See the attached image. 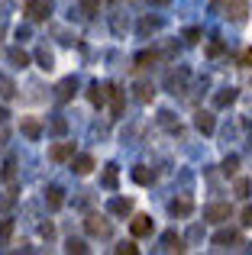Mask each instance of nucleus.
<instances>
[{"label":"nucleus","mask_w":252,"mask_h":255,"mask_svg":"<svg viewBox=\"0 0 252 255\" xmlns=\"http://www.w3.org/2000/svg\"><path fill=\"white\" fill-rule=\"evenodd\" d=\"M168 210H171V217H191V213H194V200L191 197H175L168 204Z\"/></svg>","instance_id":"obj_7"},{"label":"nucleus","mask_w":252,"mask_h":255,"mask_svg":"<svg viewBox=\"0 0 252 255\" xmlns=\"http://www.w3.org/2000/svg\"><path fill=\"white\" fill-rule=\"evenodd\" d=\"M158 26V19H142V32H149V29H155Z\"/></svg>","instance_id":"obj_33"},{"label":"nucleus","mask_w":252,"mask_h":255,"mask_svg":"<svg viewBox=\"0 0 252 255\" xmlns=\"http://www.w3.org/2000/svg\"><path fill=\"white\" fill-rule=\"evenodd\" d=\"M129 230H132V236H149V233H152V217L136 213V217L129 220Z\"/></svg>","instance_id":"obj_8"},{"label":"nucleus","mask_w":252,"mask_h":255,"mask_svg":"<svg viewBox=\"0 0 252 255\" xmlns=\"http://www.w3.org/2000/svg\"><path fill=\"white\" fill-rule=\"evenodd\" d=\"M110 3H120V0H110Z\"/></svg>","instance_id":"obj_38"},{"label":"nucleus","mask_w":252,"mask_h":255,"mask_svg":"<svg viewBox=\"0 0 252 255\" xmlns=\"http://www.w3.org/2000/svg\"><path fill=\"white\" fill-rule=\"evenodd\" d=\"M0 97H3V100H13V97H16V84H13V78L0 75Z\"/></svg>","instance_id":"obj_15"},{"label":"nucleus","mask_w":252,"mask_h":255,"mask_svg":"<svg viewBox=\"0 0 252 255\" xmlns=\"http://www.w3.org/2000/svg\"><path fill=\"white\" fill-rule=\"evenodd\" d=\"M71 165H75V174H91V171H94V158H91V155L71 158Z\"/></svg>","instance_id":"obj_13"},{"label":"nucleus","mask_w":252,"mask_h":255,"mask_svg":"<svg viewBox=\"0 0 252 255\" xmlns=\"http://www.w3.org/2000/svg\"><path fill=\"white\" fill-rule=\"evenodd\" d=\"M132 181H136V184H152V181H155V174L145 168V165H139V168L132 171Z\"/></svg>","instance_id":"obj_19"},{"label":"nucleus","mask_w":252,"mask_h":255,"mask_svg":"<svg viewBox=\"0 0 252 255\" xmlns=\"http://www.w3.org/2000/svg\"><path fill=\"white\" fill-rule=\"evenodd\" d=\"M236 239H240V233H236V230H220V233L214 236V246L227 249V246H230V243H236Z\"/></svg>","instance_id":"obj_14"},{"label":"nucleus","mask_w":252,"mask_h":255,"mask_svg":"<svg viewBox=\"0 0 252 255\" xmlns=\"http://www.w3.org/2000/svg\"><path fill=\"white\" fill-rule=\"evenodd\" d=\"M88 100H91L94 107H104V104L110 100V84H91V87H88Z\"/></svg>","instance_id":"obj_6"},{"label":"nucleus","mask_w":252,"mask_h":255,"mask_svg":"<svg viewBox=\"0 0 252 255\" xmlns=\"http://www.w3.org/2000/svg\"><path fill=\"white\" fill-rule=\"evenodd\" d=\"M10 62L16 65V68H26V65H29V55H26L23 49H10Z\"/></svg>","instance_id":"obj_23"},{"label":"nucleus","mask_w":252,"mask_h":255,"mask_svg":"<svg viewBox=\"0 0 252 255\" xmlns=\"http://www.w3.org/2000/svg\"><path fill=\"white\" fill-rule=\"evenodd\" d=\"M110 100H114V113L120 117V113H123V91L117 84H110Z\"/></svg>","instance_id":"obj_22"},{"label":"nucleus","mask_w":252,"mask_h":255,"mask_svg":"<svg viewBox=\"0 0 252 255\" xmlns=\"http://www.w3.org/2000/svg\"><path fill=\"white\" fill-rule=\"evenodd\" d=\"M184 36H188V42H197V39H201V29H188Z\"/></svg>","instance_id":"obj_34"},{"label":"nucleus","mask_w":252,"mask_h":255,"mask_svg":"<svg viewBox=\"0 0 252 255\" xmlns=\"http://www.w3.org/2000/svg\"><path fill=\"white\" fill-rule=\"evenodd\" d=\"M65 249H68V252H88V246H84V243H78V239H71V243L65 246Z\"/></svg>","instance_id":"obj_30"},{"label":"nucleus","mask_w":252,"mask_h":255,"mask_svg":"<svg viewBox=\"0 0 252 255\" xmlns=\"http://www.w3.org/2000/svg\"><path fill=\"white\" fill-rule=\"evenodd\" d=\"M139 249H136V246H132V243H123V246H117V255H136Z\"/></svg>","instance_id":"obj_27"},{"label":"nucleus","mask_w":252,"mask_h":255,"mask_svg":"<svg viewBox=\"0 0 252 255\" xmlns=\"http://www.w3.org/2000/svg\"><path fill=\"white\" fill-rule=\"evenodd\" d=\"M194 126H197V129L204 132V136H210V132L217 129V120H214V113L201 110V113H197V117H194Z\"/></svg>","instance_id":"obj_10"},{"label":"nucleus","mask_w":252,"mask_h":255,"mask_svg":"<svg viewBox=\"0 0 252 255\" xmlns=\"http://www.w3.org/2000/svg\"><path fill=\"white\" fill-rule=\"evenodd\" d=\"M236 194H240V197H249V181H246V178L236 181Z\"/></svg>","instance_id":"obj_28"},{"label":"nucleus","mask_w":252,"mask_h":255,"mask_svg":"<svg viewBox=\"0 0 252 255\" xmlns=\"http://www.w3.org/2000/svg\"><path fill=\"white\" fill-rule=\"evenodd\" d=\"M165 249H168V252H181L184 249V239L175 236V233H165Z\"/></svg>","instance_id":"obj_21"},{"label":"nucleus","mask_w":252,"mask_h":255,"mask_svg":"<svg viewBox=\"0 0 252 255\" xmlns=\"http://www.w3.org/2000/svg\"><path fill=\"white\" fill-rule=\"evenodd\" d=\"M152 3H158V6H165V3H171V0H152Z\"/></svg>","instance_id":"obj_36"},{"label":"nucleus","mask_w":252,"mask_h":255,"mask_svg":"<svg viewBox=\"0 0 252 255\" xmlns=\"http://www.w3.org/2000/svg\"><path fill=\"white\" fill-rule=\"evenodd\" d=\"M246 13H249V0H227V16L233 23H243Z\"/></svg>","instance_id":"obj_5"},{"label":"nucleus","mask_w":252,"mask_h":255,"mask_svg":"<svg viewBox=\"0 0 252 255\" xmlns=\"http://www.w3.org/2000/svg\"><path fill=\"white\" fill-rule=\"evenodd\" d=\"M117 181H120V171H117V165H107V171H104V187L117 191Z\"/></svg>","instance_id":"obj_18"},{"label":"nucleus","mask_w":252,"mask_h":255,"mask_svg":"<svg viewBox=\"0 0 252 255\" xmlns=\"http://www.w3.org/2000/svg\"><path fill=\"white\" fill-rule=\"evenodd\" d=\"M71 158H75V142H55L49 149V162H71Z\"/></svg>","instance_id":"obj_3"},{"label":"nucleus","mask_w":252,"mask_h":255,"mask_svg":"<svg viewBox=\"0 0 252 255\" xmlns=\"http://www.w3.org/2000/svg\"><path fill=\"white\" fill-rule=\"evenodd\" d=\"M230 217H233L230 204H210V207H204V220H210V223H227Z\"/></svg>","instance_id":"obj_2"},{"label":"nucleus","mask_w":252,"mask_h":255,"mask_svg":"<svg viewBox=\"0 0 252 255\" xmlns=\"http://www.w3.org/2000/svg\"><path fill=\"white\" fill-rule=\"evenodd\" d=\"M36 58H39V68H45V71L52 68V52H49V49H39Z\"/></svg>","instance_id":"obj_24"},{"label":"nucleus","mask_w":252,"mask_h":255,"mask_svg":"<svg viewBox=\"0 0 252 255\" xmlns=\"http://www.w3.org/2000/svg\"><path fill=\"white\" fill-rule=\"evenodd\" d=\"M233 100H236V87H223V91L214 97V104H217V107H230Z\"/></svg>","instance_id":"obj_17"},{"label":"nucleus","mask_w":252,"mask_h":255,"mask_svg":"<svg viewBox=\"0 0 252 255\" xmlns=\"http://www.w3.org/2000/svg\"><path fill=\"white\" fill-rule=\"evenodd\" d=\"M3 117H6V113H3V110H0V123H3Z\"/></svg>","instance_id":"obj_37"},{"label":"nucleus","mask_w":252,"mask_h":255,"mask_svg":"<svg viewBox=\"0 0 252 255\" xmlns=\"http://www.w3.org/2000/svg\"><path fill=\"white\" fill-rule=\"evenodd\" d=\"M107 210L114 213V217H129V213H132V200L129 197H114L107 204Z\"/></svg>","instance_id":"obj_9"},{"label":"nucleus","mask_w":252,"mask_h":255,"mask_svg":"<svg viewBox=\"0 0 252 255\" xmlns=\"http://www.w3.org/2000/svg\"><path fill=\"white\" fill-rule=\"evenodd\" d=\"M240 62H243V65H246V68H252V45H249V49H246V52H243V58H240Z\"/></svg>","instance_id":"obj_31"},{"label":"nucleus","mask_w":252,"mask_h":255,"mask_svg":"<svg viewBox=\"0 0 252 255\" xmlns=\"http://www.w3.org/2000/svg\"><path fill=\"white\" fill-rule=\"evenodd\" d=\"M223 49H227V45H223V42H210L207 55H210V58H217V55H223Z\"/></svg>","instance_id":"obj_29"},{"label":"nucleus","mask_w":252,"mask_h":255,"mask_svg":"<svg viewBox=\"0 0 252 255\" xmlns=\"http://www.w3.org/2000/svg\"><path fill=\"white\" fill-rule=\"evenodd\" d=\"M3 178H6V181H13V162H6V165H3Z\"/></svg>","instance_id":"obj_35"},{"label":"nucleus","mask_w":252,"mask_h":255,"mask_svg":"<svg viewBox=\"0 0 252 255\" xmlns=\"http://www.w3.org/2000/svg\"><path fill=\"white\" fill-rule=\"evenodd\" d=\"M152 97H155V87L152 84H136V100L139 104H152Z\"/></svg>","instance_id":"obj_16"},{"label":"nucleus","mask_w":252,"mask_h":255,"mask_svg":"<svg viewBox=\"0 0 252 255\" xmlns=\"http://www.w3.org/2000/svg\"><path fill=\"white\" fill-rule=\"evenodd\" d=\"M49 13H52L49 0H29V3H26V16H29V19H36V23H39V19H45Z\"/></svg>","instance_id":"obj_4"},{"label":"nucleus","mask_w":252,"mask_h":255,"mask_svg":"<svg viewBox=\"0 0 252 255\" xmlns=\"http://www.w3.org/2000/svg\"><path fill=\"white\" fill-rule=\"evenodd\" d=\"M243 226H252V207L243 210Z\"/></svg>","instance_id":"obj_32"},{"label":"nucleus","mask_w":252,"mask_h":255,"mask_svg":"<svg viewBox=\"0 0 252 255\" xmlns=\"http://www.w3.org/2000/svg\"><path fill=\"white\" fill-rule=\"evenodd\" d=\"M81 6H84V13H88V16H97V10H101V0H81Z\"/></svg>","instance_id":"obj_25"},{"label":"nucleus","mask_w":252,"mask_h":255,"mask_svg":"<svg viewBox=\"0 0 252 255\" xmlns=\"http://www.w3.org/2000/svg\"><path fill=\"white\" fill-rule=\"evenodd\" d=\"M19 129H23L26 139H39L42 136V126H39V120H32V117H26L23 123H19Z\"/></svg>","instance_id":"obj_11"},{"label":"nucleus","mask_w":252,"mask_h":255,"mask_svg":"<svg viewBox=\"0 0 252 255\" xmlns=\"http://www.w3.org/2000/svg\"><path fill=\"white\" fill-rule=\"evenodd\" d=\"M236 168H240V158H236V155H230L227 162H223V174H236Z\"/></svg>","instance_id":"obj_26"},{"label":"nucleus","mask_w":252,"mask_h":255,"mask_svg":"<svg viewBox=\"0 0 252 255\" xmlns=\"http://www.w3.org/2000/svg\"><path fill=\"white\" fill-rule=\"evenodd\" d=\"M84 230H88L91 236H101V239H107L110 233H114V226H110V220H107V217H101V213H91V217L84 220Z\"/></svg>","instance_id":"obj_1"},{"label":"nucleus","mask_w":252,"mask_h":255,"mask_svg":"<svg viewBox=\"0 0 252 255\" xmlns=\"http://www.w3.org/2000/svg\"><path fill=\"white\" fill-rule=\"evenodd\" d=\"M45 204H49L52 210H62V204H65V191H62V187H49V191H45Z\"/></svg>","instance_id":"obj_12"},{"label":"nucleus","mask_w":252,"mask_h":255,"mask_svg":"<svg viewBox=\"0 0 252 255\" xmlns=\"http://www.w3.org/2000/svg\"><path fill=\"white\" fill-rule=\"evenodd\" d=\"M78 91V84H75V78H68V81H62L58 84V100H71V94Z\"/></svg>","instance_id":"obj_20"}]
</instances>
